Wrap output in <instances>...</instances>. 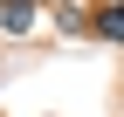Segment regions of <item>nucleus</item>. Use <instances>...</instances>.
Listing matches in <instances>:
<instances>
[{"label": "nucleus", "instance_id": "nucleus-2", "mask_svg": "<svg viewBox=\"0 0 124 117\" xmlns=\"http://www.w3.org/2000/svg\"><path fill=\"white\" fill-rule=\"evenodd\" d=\"M90 28H97L103 41H117V48H124V0H110V7H97V14H90Z\"/></svg>", "mask_w": 124, "mask_h": 117}, {"label": "nucleus", "instance_id": "nucleus-1", "mask_svg": "<svg viewBox=\"0 0 124 117\" xmlns=\"http://www.w3.org/2000/svg\"><path fill=\"white\" fill-rule=\"evenodd\" d=\"M35 21H41V0H0V35H35Z\"/></svg>", "mask_w": 124, "mask_h": 117}, {"label": "nucleus", "instance_id": "nucleus-3", "mask_svg": "<svg viewBox=\"0 0 124 117\" xmlns=\"http://www.w3.org/2000/svg\"><path fill=\"white\" fill-rule=\"evenodd\" d=\"M55 28H62V35H90V14H83V7H69V0H62V7H55Z\"/></svg>", "mask_w": 124, "mask_h": 117}]
</instances>
